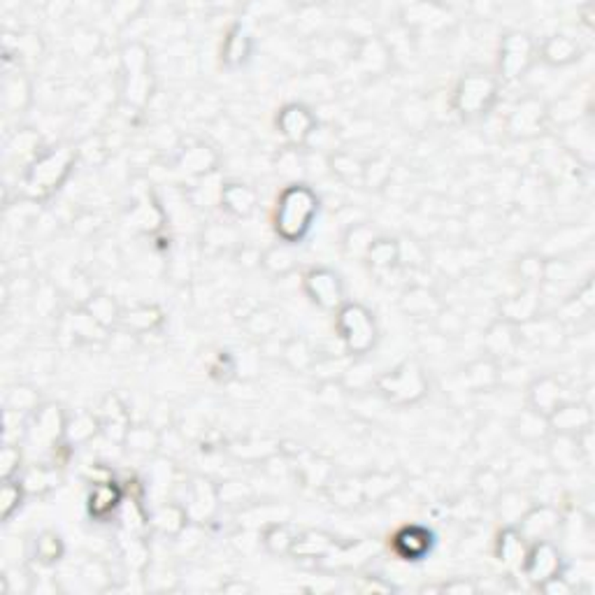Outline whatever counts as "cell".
<instances>
[{
  "label": "cell",
  "mask_w": 595,
  "mask_h": 595,
  "mask_svg": "<svg viewBox=\"0 0 595 595\" xmlns=\"http://www.w3.org/2000/svg\"><path fill=\"white\" fill-rule=\"evenodd\" d=\"M321 198L319 194L305 182H291L279 191L272 210V231L277 240L288 247L303 242L319 217Z\"/></svg>",
  "instance_id": "obj_1"
},
{
  "label": "cell",
  "mask_w": 595,
  "mask_h": 595,
  "mask_svg": "<svg viewBox=\"0 0 595 595\" xmlns=\"http://www.w3.org/2000/svg\"><path fill=\"white\" fill-rule=\"evenodd\" d=\"M77 163V149L68 145L47 146L35 161L24 170L22 194L26 201H47L68 182Z\"/></svg>",
  "instance_id": "obj_2"
},
{
  "label": "cell",
  "mask_w": 595,
  "mask_h": 595,
  "mask_svg": "<svg viewBox=\"0 0 595 595\" xmlns=\"http://www.w3.org/2000/svg\"><path fill=\"white\" fill-rule=\"evenodd\" d=\"M335 333L346 356H368L379 342V326L365 305L346 300L335 312Z\"/></svg>",
  "instance_id": "obj_3"
},
{
  "label": "cell",
  "mask_w": 595,
  "mask_h": 595,
  "mask_svg": "<svg viewBox=\"0 0 595 595\" xmlns=\"http://www.w3.org/2000/svg\"><path fill=\"white\" fill-rule=\"evenodd\" d=\"M500 81L498 77L486 71H470L456 81L451 93V108L460 119L475 121L486 117L498 103Z\"/></svg>",
  "instance_id": "obj_4"
},
{
  "label": "cell",
  "mask_w": 595,
  "mask_h": 595,
  "mask_svg": "<svg viewBox=\"0 0 595 595\" xmlns=\"http://www.w3.org/2000/svg\"><path fill=\"white\" fill-rule=\"evenodd\" d=\"M154 96V75L149 49L133 42L121 52V98L133 109H145Z\"/></svg>",
  "instance_id": "obj_5"
},
{
  "label": "cell",
  "mask_w": 595,
  "mask_h": 595,
  "mask_svg": "<svg viewBox=\"0 0 595 595\" xmlns=\"http://www.w3.org/2000/svg\"><path fill=\"white\" fill-rule=\"evenodd\" d=\"M374 389L377 393L389 401L391 405L407 407L414 402L423 401L428 393V377L426 370L419 361H405L398 368L389 370V373L379 374L374 379Z\"/></svg>",
  "instance_id": "obj_6"
},
{
  "label": "cell",
  "mask_w": 595,
  "mask_h": 595,
  "mask_svg": "<svg viewBox=\"0 0 595 595\" xmlns=\"http://www.w3.org/2000/svg\"><path fill=\"white\" fill-rule=\"evenodd\" d=\"M65 421L68 417L59 405L44 402L24 419V444L33 451L54 456V451L65 444Z\"/></svg>",
  "instance_id": "obj_7"
},
{
  "label": "cell",
  "mask_w": 595,
  "mask_h": 595,
  "mask_svg": "<svg viewBox=\"0 0 595 595\" xmlns=\"http://www.w3.org/2000/svg\"><path fill=\"white\" fill-rule=\"evenodd\" d=\"M537 61L535 40L524 31H509L500 40L498 49V81L515 84L524 80Z\"/></svg>",
  "instance_id": "obj_8"
},
{
  "label": "cell",
  "mask_w": 595,
  "mask_h": 595,
  "mask_svg": "<svg viewBox=\"0 0 595 595\" xmlns=\"http://www.w3.org/2000/svg\"><path fill=\"white\" fill-rule=\"evenodd\" d=\"M303 293L314 307L321 312L335 314L346 303V291L342 277L330 268H309L303 275Z\"/></svg>",
  "instance_id": "obj_9"
},
{
  "label": "cell",
  "mask_w": 595,
  "mask_h": 595,
  "mask_svg": "<svg viewBox=\"0 0 595 595\" xmlns=\"http://www.w3.org/2000/svg\"><path fill=\"white\" fill-rule=\"evenodd\" d=\"M549 126V109L540 98H524L512 108L505 130L512 140H533L540 137Z\"/></svg>",
  "instance_id": "obj_10"
},
{
  "label": "cell",
  "mask_w": 595,
  "mask_h": 595,
  "mask_svg": "<svg viewBox=\"0 0 595 595\" xmlns=\"http://www.w3.org/2000/svg\"><path fill=\"white\" fill-rule=\"evenodd\" d=\"M563 570V553H561V549H558L552 540L531 542L528 553H525L524 568H521V574L525 577V581H531L533 586L540 589L544 581L561 574Z\"/></svg>",
  "instance_id": "obj_11"
},
{
  "label": "cell",
  "mask_w": 595,
  "mask_h": 595,
  "mask_svg": "<svg viewBox=\"0 0 595 595\" xmlns=\"http://www.w3.org/2000/svg\"><path fill=\"white\" fill-rule=\"evenodd\" d=\"M275 124L279 136L287 140V145L291 149H300V146H307L309 137L314 136L319 121H316V117H314V112L307 105L288 103L277 112Z\"/></svg>",
  "instance_id": "obj_12"
},
{
  "label": "cell",
  "mask_w": 595,
  "mask_h": 595,
  "mask_svg": "<svg viewBox=\"0 0 595 595\" xmlns=\"http://www.w3.org/2000/svg\"><path fill=\"white\" fill-rule=\"evenodd\" d=\"M124 500V488L119 482H114L112 477L96 479L87 493V515L98 524H108L119 515Z\"/></svg>",
  "instance_id": "obj_13"
},
{
  "label": "cell",
  "mask_w": 595,
  "mask_h": 595,
  "mask_svg": "<svg viewBox=\"0 0 595 595\" xmlns=\"http://www.w3.org/2000/svg\"><path fill=\"white\" fill-rule=\"evenodd\" d=\"M175 168L177 173H182L189 179H205L210 175L217 173L219 168V154L214 146H210L207 142H189L177 152L175 156Z\"/></svg>",
  "instance_id": "obj_14"
},
{
  "label": "cell",
  "mask_w": 595,
  "mask_h": 595,
  "mask_svg": "<svg viewBox=\"0 0 595 595\" xmlns=\"http://www.w3.org/2000/svg\"><path fill=\"white\" fill-rule=\"evenodd\" d=\"M435 547V533L426 525L407 524L391 537V552L402 561H423Z\"/></svg>",
  "instance_id": "obj_15"
},
{
  "label": "cell",
  "mask_w": 595,
  "mask_h": 595,
  "mask_svg": "<svg viewBox=\"0 0 595 595\" xmlns=\"http://www.w3.org/2000/svg\"><path fill=\"white\" fill-rule=\"evenodd\" d=\"M182 505H184L186 515H189L191 521L205 524V521H210L212 516L217 515L219 505H222L219 488L212 482H207V479H203V477H194V479L186 484Z\"/></svg>",
  "instance_id": "obj_16"
},
{
  "label": "cell",
  "mask_w": 595,
  "mask_h": 595,
  "mask_svg": "<svg viewBox=\"0 0 595 595\" xmlns=\"http://www.w3.org/2000/svg\"><path fill=\"white\" fill-rule=\"evenodd\" d=\"M561 521H563V516L553 505H531V509L521 516L515 528L528 542L552 540L553 533L561 528Z\"/></svg>",
  "instance_id": "obj_17"
},
{
  "label": "cell",
  "mask_w": 595,
  "mask_h": 595,
  "mask_svg": "<svg viewBox=\"0 0 595 595\" xmlns=\"http://www.w3.org/2000/svg\"><path fill=\"white\" fill-rule=\"evenodd\" d=\"M549 430L556 435H565V438H577L584 430L593 428V414H590L589 405L584 402H570L558 405L556 410L547 417Z\"/></svg>",
  "instance_id": "obj_18"
},
{
  "label": "cell",
  "mask_w": 595,
  "mask_h": 595,
  "mask_svg": "<svg viewBox=\"0 0 595 595\" xmlns=\"http://www.w3.org/2000/svg\"><path fill=\"white\" fill-rule=\"evenodd\" d=\"M542 307V288L525 287L516 296H509L500 303V319L512 326H524L540 316Z\"/></svg>",
  "instance_id": "obj_19"
},
{
  "label": "cell",
  "mask_w": 595,
  "mask_h": 595,
  "mask_svg": "<svg viewBox=\"0 0 595 595\" xmlns=\"http://www.w3.org/2000/svg\"><path fill=\"white\" fill-rule=\"evenodd\" d=\"M531 542L525 540L515 525H505L500 531L498 540H496V558L507 572H519L524 568L525 553H528Z\"/></svg>",
  "instance_id": "obj_20"
},
{
  "label": "cell",
  "mask_w": 595,
  "mask_h": 595,
  "mask_svg": "<svg viewBox=\"0 0 595 595\" xmlns=\"http://www.w3.org/2000/svg\"><path fill=\"white\" fill-rule=\"evenodd\" d=\"M126 222H128V226L140 231V233H158L163 228V222H165V212L149 195V191H145V194H137L133 198V205H130L128 214H126Z\"/></svg>",
  "instance_id": "obj_21"
},
{
  "label": "cell",
  "mask_w": 595,
  "mask_h": 595,
  "mask_svg": "<svg viewBox=\"0 0 595 595\" xmlns=\"http://www.w3.org/2000/svg\"><path fill=\"white\" fill-rule=\"evenodd\" d=\"M219 207L226 212L231 219H247L251 217L259 207V194L250 184L242 182H228L222 189Z\"/></svg>",
  "instance_id": "obj_22"
},
{
  "label": "cell",
  "mask_w": 595,
  "mask_h": 595,
  "mask_svg": "<svg viewBox=\"0 0 595 595\" xmlns=\"http://www.w3.org/2000/svg\"><path fill=\"white\" fill-rule=\"evenodd\" d=\"M565 402V386L552 374L533 379V384L528 386V405L531 410L540 411L544 417H549L558 405Z\"/></svg>",
  "instance_id": "obj_23"
},
{
  "label": "cell",
  "mask_w": 595,
  "mask_h": 595,
  "mask_svg": "<svg viewBox=\"0 0 595 595\" xmlns=\"http://www.w3.org/2000/svg\"><path fill=\"white\" fill-rule=\"evenodd\" d=\"M98 419H100V433L108 435L114 442L124 444L126 433H128L130 428V414L124 402L119 401V395H105Z\"/></svg>",
  "instance_id": "obj_24"
},
{
  "label": "cell",
  "mask_w": 595,
  "mask_h": 595,
  "mask_svg": "<svg viewBox=\"0 0 595 595\" xmlns=\"http://www.w3.org/2000/svg\"><path fill=\"white\" fill-rule=\"evenodd\" d=\"M581 44L565 33H556L552 38L544 40L542 47H537V59H542L552 68H565V65L580 61Z\"/></svg>",
  "instance_id": "obj_25"
},
{
  "label": "cell",
  "mask_w": 595,
  "mask_h": 595,
  "mask_svg": "<svg viewBox=\"0 0 595 595\" xmlns=\"http://www.w3.org/2000/svg\"><path fill=\"white\" fill-rule=\"evenodd\" d=\"M519 345V326H512L503 319L488 326L486 335H484V349H486L488 358H493V361L509 358L516 352V346Z\"/></svg>",
  "instance_id": "obj_26"
},
{
  "label": "cell",
  "mask_w": 595,
  "mask_h": 595,
  "mask_svg": "<svg viewBox=\"0 0 595 595\" xmlns=\"http://www.w3.org/2000/svg\"><path fill=\"white\" fill-rule=\"evenodd\" d=\"M189 515L182 503H163L149 512V525L163 537H179L189 525Z\"/></svg>",
  "instance_id": "obj_27"
},
{
  "label": "cell",
  "mask_w": 595,
  "mask_h": 595,
  "mask_svg": "<svg viewBox=\"0 0 595 595\" xmlns=\"http://www.w3.org/2000/svg\"><path fill=\"white\" fill-rule=\"evenodd\" d=\"M352 56L361 65V71L368 75H382L391 65V49L384 40L365 38Z\"/></svg>",
  "instance_id": "obj_28"
},
{
  "label": "cell",
  "mask_w": 595,
  "mask_h": 595,
  "mask_svg": "<svg viewBox=\"0 0 595 595\" xmlns=\"http://www.w3.org/2000/svg\"><path fill=\"white\" fill-rule=\"evenodd\" d=\"M337 552L335 537L321 531H307L303 535H298L296 544H293L291 556L303 558V561H321Z\"/></svg>",
  "instance_id": "obj_29"
},
{
  "label": "cell",
  "mask_w": 595,
  "mask_h": 595,
  "mask_svg": "<svg viewBox=\"0 0 595 595\" xmlns=\"http://www.w3.org/2000/svg\"><path fill=\"white\" fill-rule=\"evenodd\" d=\"M163 319L165 316H163V309L158 305H136V307L126 309L121 314V326L128 333L146 335V333H154L156 328H161Z\"/></svg>",
  "instance_id": "obj_30"
},
{
  "label": "cell",
  "mask_w": 595,
  "mask_h": 595,
  "mask_svg": "<svg viewBox=\"0 0 595 595\" xmlns=\"http://www.w3.org/2000/svg\"><path fill=\"white\" fill-rule=\"evenodd\" d=\"M81 309H84V312H87L89 316L105 330L119 326L121 314H124L121 312L119 303H117L112 296H108V293H91V296L84 300Z\"/></svg>",
  "instance_id": "obj_31"
},
{
  "label": "cell",
  "mask_w": 595,
  "mask_h": 595,
  "mask_svg": "<svg viewBox=\"0 0 595 595\" xmlns=\"http://www.w3.org/2000/svg\"><path fill=\"white\" fill-rule=\"evenodd\" d=\"M65 556V542L56 531H40L31 542V558L35 563L52 568Z\"/></svg>",
  "instance_id": "obj_32"
},
{
  "label": "cell",
  "mask_w": 595,
  "mask_h": 595,
  "mask_svg": "<svg viewBox=\"0 0 595 595\" xmlns=\"http://www.w3.org/2000/svg\"><path fill=\"white\" fill-rule=\"evenodd\" d=\"M19 479H22L28 496H44V493L59 486L61 477L54 463H33V466L24 468Z\"/></svg>",
  "instance_id": "obj_33"
},
{
  "label": "cell",
  "mask_w": 595,
  "mask_h": 595,
  "mask_svg": "<svg viewBox=\"0 0 595 595\" xmlns=\"http://www.w3.org/2000/svg\"><path fill=\"white\" fill-rule=\"evenodd\" d=\"M33 103V84L26 75L14 72L7 75L3 81V108L7 112H26L28 105Z\"/></svg>",
  "instance_id": "obj_34"
},
{
  "label": "cell",
  "mask_w": 595,
  "mask_h": 595,
  "mask_svg": "<svg viewBox=\"0 0 595 595\" xmlns=\"http://www.w3.org/2000/svg\"><path fill=\"white\" fill-rule=\"evenodd\" d=\"M98 433H100V419L91 411H77L75 417H68V421H65V442H68V447L89 444Z\"/></svg>",
  "instance_id": "obj_35"
},
{
  "label": "cell",
  "mask_w": 595,
  "mask_h": 595,
  "mask_svg": "<svg viewBox=\"0 0 595 595\" xmlns=\"http://www.w3.org/2000/svg\"><path fill=\"white\" fill-rule=\"evenodd\" d=\"M251 56V38L242 26H233L222 44V61L228 68H240Z\"/></svg>",
  "instance_id": "obj_36"
},
{
  "label": "cell",
  "mask_w": 595,
  "mask_h": 595,
  "mask_svg": "<svg viewBox=\"0 0 595 595\" xmlns=\"http://www.w3.org/2000/svg\"><path fill=\"white\" fill-rule=\"evenodd\" d=\"M363 260H365L377 275H386V272L401 268V260H398V240L382 238V235H379Z\"/></svg>",
  "instance_id": "obj_37"
},
{
  "label": "cell",
  "mask_w": 595,
  "mask_h": 595,
  "mask_svg": "<svg viewBox=\"0 0 595 595\" xmlns=\"http://www.w3.org/2000/svg\"><path fill=\"white\" fill-rule=\"evenodd\" d=\"M402 309L417 319H428V316H435L439 314V300L430 288L426 287H410L405 291L401 300Z\"/></svg>",
  "instance_id": "obj_38"
},
{
  "label": "cell",
  "mask_w": 595,
  "mask_h": 595,
  "mask_svg": "<svg viewBox=\"0 0 595 595\" xmlns=\"http://www.w3.org/2000/svg\"><path fill=\"white\" fill-rule=\"evenodd\" d=\"M466 384L470 386L472 391H488L500 382V368L498 361H493V358L484 356L472 361L470 365L466 368Z\"/></svg>",
  "instance_id": "obj_39"
},
{
  "label": "cell",
  "mask_w": 595,
  "mask_h": 595,
  "mask_svg": "<svg viewBox=\"0 0 595 595\" xmlns=\"http://www.w3.org/2000/svg\"><path fill=\"white\" fill-rule=\"evenodd\" d=\"M296 266L298 259L296 254H293V247H288V244L284 242L275 244V247H270V250L260 254V268L272 277L291 275V272L296 270Z\"/></svg>",
  "instance_id": "obj_40"
},
{
  "label": "cell",
  "mask_w": 595,
  "mask_h": 595,
  "mask_svg": "<svg viewBox=\"0 0 595 595\" xmlns=\"http://www.w3.org/2000/svg\"><path fill=\"white\" fill-rule=\"evenodd\" d=\"M379 238V233L374 231L370 223H354V226L346 228L345 238H342V247H345L346 256H354V259H365V254L370 251L374 240Z\"/></svg>",
  "instance_id": "obj_41"
},
{
  "label": "cell",
  "mask_w": 595,
  "mask_h": 595,
  "mask_svg": "<svg viewBox=\"0 0 595 595\" xmlns=\"http://www.w3.org/2000/svg\"><path fill=\"white\" fill-rule=\"evenodd\" d=\"M61 328H63L65 335L72 337V342H93L96 337H103L105 333V328H100L84 309L68 314Z\"/></svg>",
  "instance_id": "obj_42"
},
{
  "label": "cell",
  "mask_w": 595,
  "mask_h": 595,
  "mask_svg": "<svg viewBox=\"0 0 595 595\" xmlns=\"http://www.w3.org/2000/svg\"><path fill=\"white\" fill-rule=\"evenodd\" d=\"M7 154H10V156H19V161L24 163V170H26L28 165L42 154V142H40V136L35 130L22 128L16 136H12L10 142H7Z\"/></svg>",
  "instance_id": "obj_43"
},
{
  "label": "cell",
  "mask_w": 595,
  "mask_h": 595,
  "mask_svg": "<svg viewBox=\"0 0 595 595\" xmlns=\"http://www.w3.org/2000/svg\"><path fill=\"white\" fill-rule=\"evenodd\" d=\"M515 433L519 435L524 442H540V439L547 438L552 430H549L547 417L528 407V410H524L519 417L515 419Z\"/></svg>",
  "instance_id": "obj_44"
},
{
  "label": "cell",
  "mask_w": 595,
  "mask_h": 595,
  "mask_svg": "<svg viewBox=\"0 0 595 595\" xmlns=\"http://www.w3.org/2000/svg\"><path fill=\"white\" fill-rule=\"evenodd\" d=\"M296 540L298 533H293L288 524H270L263 531V537H260L263 547L270 553H275V556H291Z\"/></svg>",
  "instance_id": "obj_45"
},
{
  "label": "cell",
  "mask_w": 595,
  "mask_h": 595,
  "mask_svg": "<svg viewBox=\"0 0 595 595\" xmlns=\"http://www.w3.org/2000/svg\"><path fill=\"white\" fill-rule=\"evenodd\" d=\"M531 498L521 491H505L498 498V516L505 525H516L521 516L531 509Z\"/></svg>",
  "instance_id": "obj_46"
},
{
  "label": "cell",
  "mask_w": 595,
  "mask_h": 595,
  "mask_svg": "<svg viewBox=\"0 0 595 595\" xmlns=\"http://www.w3.org/2000/svg\"><path fill=\"white\" fill-rule=\"evenodd\" d=\"M282 354L284 361H287L293 370H298V373H309V370L314 368V363H316V352H314L309 342L303 340V337L288 340L287 346L282 349Z\"/></svg>",
  "instance_id": "obj_47"
},
{
  "label": "cell",
  "mask_w": 595,
  "mask_h": 595,
  "mask_svg": "<svg viewBox=\"0 0 595 595\" xmlns=\"http://www.w3.org/2000/svg\"><path fill=\"white\" fill-rule=\"evenodd\" d=\"M330 173L337 175L342 182H358L363 184V175H365V163L358 161L356 156L345 152H333L328 156Z\"/></svg>",
  "instance_id": "obj_48"
},
{
  "label": "cell",
  "mask_w": 595,
  "mask_h": 595,
  "mask_svg": "<svg viewBox=\"0 0 595 595\" xmlns=\"http://www.w3.org/2000/svg\"><path fill=\"white\" fill-rule=\"evenodd\" d=\"M28 493L26 488H24L22 479L16 477V479H7V482H3V488H0V519L10 521L12 516L22 509L24 505V498H26Z\"/></svg>",
  "instance_id": "obj_49"
},
{
  "label": "cell",
  "mask_w": 595,
  "mask_h": 595,
  "mask_svg": "<svg viewBox=\"0 0 595 595\" xmlns=\"http://www.w3.org/2000/svg\"><path fill=\"white\" fill-rule=\"evenodd\" d=\"M124 444L136 454H154L161 447V435L152 426H130Z\"/></svg>",
  "instance_id": "obj_50"
},
{
  "label": "cell",
  "mask_w": 595,
  "mask_h": 595,
  "mask_svg": "<svg viewBox=\"0 0 595 595\" xmlns=\"http://www.w3.org/2000/svg\"><path fill=\"white\" fill-rule=\"evenodd\" d=\"M40 407V395L38 391L31 389L26 384H16L7 391L5 395V410L14 411V414H31L33 410Z\"/></svg>",
  "instance_id": "obj_51"
},
{
  "label": "cell",
  "mask_w": 595,
  "mask_h": 595,
  "mask_svg": "<svg viewBox=\"0 0 595 595\" xmlns=\"http://www.w3.org/2000/svg\"><path fill=\"white\" fill-rule=\"evenodd\" d=\"M516 275L524 279L525 287L540 288L544 284V275H547V260L540 254H525L516 260Z\"/></svg>",
  "instance_id": "obj_52"
},
{
  "label": "cell",
  "mask_w": 595,
  "mask_h": 595,
  "mask_svg": "<svg viewBox=\"0 0 595 595\" xmlns=\"http://www.w3.org/2000/svg\"><path fill=\"white\" fill-rule=\"evenodd\" d=\"M24 472V451L19 442H5L0 449V477L3 482L16 479Z\"/></svg>",
  "instance_id": "obj_53"
},
{
  "label": "cell",
  "mask_w": 595,
  "mask_h": 595,
  "mask_svg": "<svg viewBox=\"0 0 595 595\" xmlns=\"http://www.w3.org/2000/svg\"><path fill=\"white\" fill-rule=\"evenodd\" d=\"M277 314L270 309H254L251 314H247V330L256 337H268L275 333L277 328Z\"/></svg>",
  "instance_id": "obj_54"
},
{
  "label": "cell",
  "mask_w": 595,
  "mask_h": 595,
  "mask_svg": "<svg viewBox=\"0 0 595 595\" xmlns=\"http://www.w3.org/2000/svg\"><path fill=\"white\" fill-rule=\"evenodd\" d=\"M570 447H565V435H558V439L553 442L552 447V458L556 463V468H572L577 466V460H580L581 451L580 444H577V438H570Z\"/></svg>",
  "instance_id": "obj_55"
},
{
  "label": "cell",
  "mask_w": 595,
  "mask_h": 595,
  "mask_svg": "<svg viewBox=\"0 0 595 595\" xmlns=\"http://www.w3.org/2000/svg\"><path fill=\"white\" fill-rule=\"evenodd\" d=\"M80 577L81 581L91 586L93 590H103L105 586L109 584V572L105 570V565L98 563V561H89V563L81 565Z\"/></svg>",
  "instance_id": "obj_56"
},
{
  "label": "cell",
  "mask_w": 595,
  "mask_h": 595,
  "mask_svg": "<svg viewBox=\"0 0 595 595\" xmlns=\"http://www.w3.org/2000/svg\"><path fill=\"white\" fill-rule=\"evenodd\" d=\"M361 486H363V498H384V496H389V493L393 491L395 484L391 475H373L368 477Z\"/></svg>",
  "instance_id": "obj_57"
},
{
  "label": "cell",
  "mask_w": 595,
  "mask_h": 595,
  "mask_svg": "<svg viewBox=\"0 0 595 595\" xmlns=\"http://www.w3.org/2000/svg\"><path fill=\"white\" fill-rule=\"evenodd\" d=\"M98 33L89 31V28H80V31L72 35V49H75L80 56H93V52L98 49Z\"/></svg>",
  "instance_id": "obj_58"
},
{
  "label": "cell",
  "mask_w": 595,
  "mask_h": 595,
  "mask_svg": "<svg viewBox=\"0 0 595 595\" xmlns=\"http://www.w3.org/2000/svg\"><path fill=\"white\" fill-rule=\"evenodd\" d=\"M212 377L222 379V382H228V379L233 377L235 373H238V363H235V358L231 356L228 352H222L217 356V361L212 363Z\"/></svg>",
  "instance_id": "obj_59"
},
{
  "label": "cell",
  "mask_w": 595,
  "mask_h": 595,
  "mask_svg": "<svg viewBox=\"0 0 595 595\" xmlns=\"http://www.w3.org/2000/svg\"><path fill=\"white\" fill-rule=\"evenodd\" d=\"M479 590V586L470 580H454L447 584H439V593H460V595H472Z\"/></svg>",
  "instance_id": "obj_60"
},
{
  "label": "cell",
  "mask_w": 595,
  "mask_h": 595,
  "mask_svg": "<svg viewBox=\"0 0 595 595\" xmlns=\"http://www.w3.org/2000/svg\"><path fill=\"white\" fill-rule=\"evenodd\" d=\"M363 580H365V584H361L358 586V590H363V593H370V590H377V593H389V590H393V586L391 584H386V581H382L379 580V577H363Z\"/></svg>",
  "instance_id": "obj_61"
},
{
  "label": "cell",
  "mask_w": 595,
  "mask_h": 595,
  "mask_svg": "<svg viewBox=\"0 0 595 595\" xmlns=\"http://www.w3.org/2000/svg\"><path fill=\"white\" fill-rule=\"evenodd\" d=\"M223 590H226V593H231V590H238V593H250V590H251V586H247V584H240V581H235V584H228V586H223Z\"/></svg>",
  "instance_id": "obj_62"
}]
</instances>
